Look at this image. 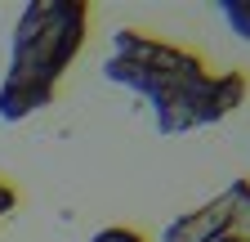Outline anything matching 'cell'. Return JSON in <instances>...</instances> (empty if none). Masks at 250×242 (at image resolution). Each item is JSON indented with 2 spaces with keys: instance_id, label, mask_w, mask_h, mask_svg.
<instances>
[{
  "instance_id": "7a4b0ae2",
  "label": "cell",
  "mask_w": 250,
  "mask_h": 242,
  "mask_svg": "<svg viewBox=\"0 0 250 242\" xmlns=\"http://www.w3.org/2000/svg\"><path fill=\"white\" fill-rule=\"evenodd\" d=\"M89 32V0H31L18 14L9 72L0 81V121L18 126L54 103L58 81L76 63Z\"/></svg>"
},
{
  "instance_id": "8992f818",
  "label": "cell",
  "mask_w": 250,
  "mask_h": 242,
  "mask_svg": "<svg viewBox=\"0 0 250 242\" xmlns=\"http://www.w3.org/2000/svg\"><path fill=\"white\" fill-rule=\"evenodd\" d=\"M14 206H18V189L9 184V179H0V220H5Z\"/></svg>"
},
{
  "instance_id": "3957f363",
  "label": "cell",
  "mask_w": 250,
  "mask_h": 242,
  "mask_svg": "<svg viewBox=\"0 0 250 242\" xmlns=\"http://www.w3.org/2000/svg\"><path fill=\"white\" fill-rule=\"evenodd\" d=\"M161 242H250V175L232 179L206 206L174 216Z\"/></svg>"
},
{
  "instance_id": "277c9868",
  "label": "cell",
  "mask_w": 250,
  "mask_h": 242,
  "mask_svg": "<svg viewBox=\"0 0 250 242\" xmlns=\"http://www.w3.org/2000/svg\"><path fill=\"white\" fill-rule=\"evenodd\" d=\"M219 14L228 18V27L241 41H250V0H219Z\"/></svg>"
},
{
  "instance_id": "6da1fadb",
  "label": "cell",
  "mask_w": 250,
  "mask_h": 242,
  "mask_svg": "<svg viewBox=\"0 0 250 242\" xmlns=\"http://www.w3.org/2000/svg\"><path fill=\"white\" fill-rule=\"evenodd\" d=\"M103 76L143 95L156 112L161 135L206 130L246 103L241 72H210L201 54L170 45L161 36L134 32V27L112 32V54L103 63Z\"/></svg>"
},
{
  "instance_id": "5b68a950",
  "label": "cell",
  "mask_w": 250,
  "mask_h": 242,
  "mask_svg": "<svg viewBox=\"0 0 250 242\" xmlns=\"http://www.w3.org/2000/svg\"><path fill=\"white\" fill-rule=\"evenodd\" d=\"M89 242H147L139 229H125V224H112V229H99Z\"/></svg>"
}]
</instances>
